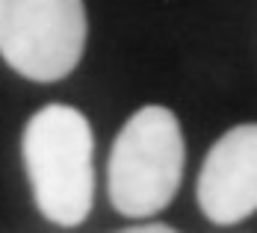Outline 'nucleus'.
I'll return each mask as SVG.
<instances>
[{"label":"nucleus","instance_id":"obj_1","mask_svg":"<svg viewBox=\"0 0 257 233\" xmlns=\"http://www.w3.org/2000/svg\"><path fill=\"white\" fill-rule=\"evenodd\" d=\"M24 168L39 212L56 227H77L95 201V136L89 118L68 104L30 115L21 139Z\"/></svg>","mask_w":257,"mask_h":233},{"label":"nucleus","instance_id":"obj_2","mask_svg":"<svg viewBox=\"0 0 257 233\" xmlns=\"http://www.w3.org/2000/svg\"><path fill=\"white\" fill-rule=\"evenodd\" d=\"M183 133L172 109L142 106L121 127L109 165V201L127 218L157 215L172 204L183 177Z\"/></svg>","mask_w":257,"mask_h":233},{"label":"nucleus","instance_id":"obj_3","mask_svg":"<svg viewBox=\"0 0 257 233\" xmlns=\"http://www.w3.org/2000/svg\"><path fill=\"white\" fill-rule=\"evenodd\" d=\"M86 45L83 0H0V56L21 77L56 83Z\"/></svg>","mask_w":257,"mask_h":233},{"label":"nucleus","instance_id":"obj_4","mask_svg":"<svg viewBox=\"0 0 257 233\" xmlns=\"http://www.w3.org/2000/svg\"><path fill=\"white\" fill-rule=\"evenodd\" d=\"M198 207L213 224L231 227L257 212V124L231 127L207 151L198 174Z\"/></svg>","mask_w":257,"mask_h":233},{"label":"nucleus","instance_id":"obj_5","mask_svg":"<svg viewBox=\"0 0 257 233\" xmlns=\"http://www.w3.org/2000/svg\"><path fill=\"white\" fill-rule=\"evenodd\" d=\"M130 230L136 233H142V230H151V233H172V227L169 224H136V227H130Z\"/></svg>","mask_w":257,"mask_h":233}]
</instances>
